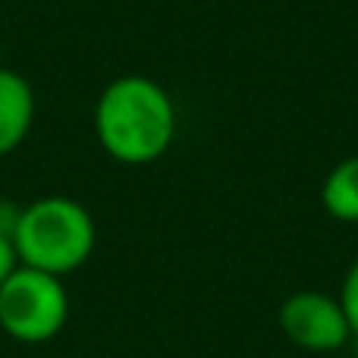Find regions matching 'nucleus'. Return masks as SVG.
Instances as JSON below:
<instances>
[{"label":"nucleus","mask_w":358,"mask_h":358,"mask_svg":"<svg viewBox=\"0 0 358 358\" xmlns=\"http://www.w3.org/2000/svg\"><path fill=\"white\" fill-rule=\"evenodd\" d=\"M340 305L349 317V327H352V336H358V258L352 261V267L346 271V280H343L340 289Z\"/></svg>","instance_id":"7"},{"label":"nucleus","mask_w":358,"mask_h":358,"mask_svg":"<svg viewBox=\"0 0 358 358\" xmlns=\"http://www.w3.org/2000/svg\"><path fill=\"white\" fill-rule=\"evenodd\" d=\"M0 66H3V41H0Z\"/></svg>","instance_id":"10"},{"label":"nucleus","mask_w":358,"mask_h":358,"mask_svg":"<svg viewBox=\"0 0 358 358\" xmlns=\"http://www.w3.org/2000/svg\"><path fill=\"white\" fill-rule=\"evenodd\" d=\"M94 136L101 148L126 167L161 161L176 138L173 98L148 76H120L94 104Z\"/></svg>","instance_id":"1"},{"label":"nucleus","mask_w":358,"mask_h":358,"mask_svg":"<svg viewBox=\"0 0 358 358\" xmlns=\"http://www.w3.org/2000/svg\"><path fill=\"white\" fill-rule=\"evenodd\" d=\"M277 321L286 340L305 352H336L352 340V327H349L340 299L317 289L292 292L280 305Z\"/></svg>","instance_id":"4"},{"label":"nucleus","mask_w":358,"mask_h":358,"mask_svg":"<svg viewBox=\"0 0 358 358\" xmlns=\"http://www.w3.org/2000/svg\"><path fill=\"white\" fill-rule=\"evenodd\" d=\"M98 227L85 204L66 195H44L22 204V217L13 233L19 264L66 277L79 271L94 252Z\"/></svg>","instance_id":"2"},{"label":"nucleus","mask_w":358,"mask_h":358,"mask_svg":"<svg viewBox=\"0 0 358 358\" xmlns=\"http://www.w3.org/2000/svg\"><path fill=\"white\" fill-rule=\"evenodd\" d=\"M69 317L63 277L19 264L0 286V330L25 346L50 343Z\"/></svg>","instance_id":"3"},{"label":"nucleus","mask_w":358,"mask_h":358,"mask_svg":"<svg viewBox=\"0 0 358 358\" xmlns=\"http://www.w3.org/2000/svg\"><path fill=\"white\" fill-rule=\"evenodd\" d=\"M19 217H22V204L10 201V198H0V236L3 239H13Z\"/></svg>","instance_id":"8"},{"label":"nucleus","mask_w":358,"mask_h":358,"mask_svg":"<svg viewBox=\"0 0 358 358\" xmlns=\"http://www.w3.org/2000/svg\"><path fill=\"white\" fill-rule=\"evenodd\" d=\"M321 204L334 220L358 223V155L340 161L321 185Z\"/></svg>","instance_id":"6"},{"label":"nucleus","mask_w":358,"mask_h":358,"mask_svg":"<svg viewBox=\"0 0 358 358\" xmlns=\"http://www.w3.org/2000/svg\"><path fill=\"white\" fill-rule=\"evenodd\" d=\"M16 267H19V255H16V248H13V239L0 236V286L6 283V277H10Z\"/></svg>","instance_id":"9"},{"label":"nucleus","mask_w":358,"mask_h":358,"mask_svg":"<svg viewBox=\"0 0 358 358\" xmlns=\"http://www.w3.org/2000/svg\"><path fill=\"white\" fill-rule=\"evenodd\" d=\"M35 126V92L29 79L10 66H0V157L22 148Z\"/></svg>","instance_id":"5"}]
</instances>
